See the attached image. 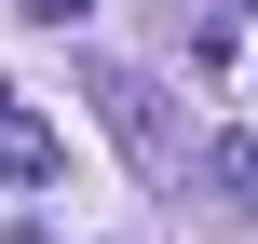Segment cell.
Segmentation results:
<instances>
[{"label":"cell","mask_w":258,"mask_h":244,"mask_svg":"<svg viewBox=\"0 0 258 244\" xmlns=\"http://www.w3.org/2000/svg\"><path fill=\"white\" fill-rule=\"evenodd\" d=\"M82 95H95V122L122 136V163H136L150 190L190 163V149H177V122H163V82H150V68H109V54H95V68H82Z\"/></svg>","instance_id":"obj_1"},{"label":"cell","mask_w":258,"mask_h":244,"mask_svg":"<svg viewBox=\"0 0 258 244\" xmlns=\"http://www.w3.org/2000/svg\"><path fill=\"white\" fill-rule=\"evenodd\" d=\"M0 177H14V190H41V177H54V136H41L14 95H0Z\"/></svg>","instance_id":"obj_2"},{"label":"cell","mask_w":258,"mask_h":244,"mask_svg":"<svg viewBox=\"0 0 258 244\" xmlns=\"http://www.w3.org/2000/svg\"><path fill=\"white\" fill-rule=\"evenodd\" d=\"M204 190H218V204H245V217H258V136H218V149H204Z\"/></svg>","instance_id":"obj_3"},{"label":"cell","mask_w":258,"mask_h":244,"mask_svg":"<svg viewBox=\"0 0 258 244\" xmlns=\"http://www.w3.org/2000/svg\"><path fill=\"white\" fill-rule=\"evenodd\" d=\"M14 14H27V27H82L95 0H14Z\"/></svg>","instance_id":"obj_4"}]
</instances>
